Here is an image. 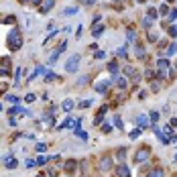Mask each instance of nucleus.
I'll list each match as a JSON object with an SVG mask.
<instances>
[{
    "label": "nucleus",
    "instance_id": "nucleus-1",
    "mask_svg": "<svg viewBox=\"0 0 177 177\" xmlns=\"http://www.w3.org/2000/svg\"><path fill=\"white\" fill-rule=\"evenodd\" d=\"M6 45H8L10 51H18V49L23 47V35H21L18 29H10V33L6 37Z\"/></svg>",
    "mask_w": 177,
    "mask_h": 177
},
{
    "label": "nucleus",
    "instance_id": "nucleus-2",
    "mask_svg": "<svg viewBox=\"0 0 177 177\" xmlns=\"http://www.w3.org/2000/svg\"><path fill=\"white\" fill-rule=\"evenodd\" d=\"M149 157H151V147H149V145H142L141 149L136 151L134 159H132V163H134V165H141L142 161H147Z\"/></svg>",
    "mask_w": 177,
    "mask_h": 177
},
{
    "label": "nucleus",
    "instance_id": "nucleus-3",
    "mask_svg": "<svg viewBox=\"0 0 177 177\" xmlns=\"http://www.w3.org/2000/svg\"><path fill=\"white\" fill-rule=\"evenodd\" d=\"M77 67H80V55L75 53V55H71L69 61L65 63V71H67V73H75Z\"/></svg>",
    "mask_w": 177,
    "mask_h": 177
},
{
    "label": "nucleus",
    "instance_id": "nucleus-4",
    "mask_svg": "<svg viewBox=\"0 0 177 177\" xmlns=\"http://www.w3.org/2000/svg\"><path fill=\"white\" fill-rule=\"evenodd\" d=\"M116 177H132V173H130V169H128V165L122 161V163H118L116 165Z\"/></svg>",
    "mask_w": 177,
    "mask_h": 177
},
{
    "label": "nucleus",
    "instance_id": "nucleus-5",
    "mask_svg": "<svg viewBox=\"0 0 177 177\" xmlns=\"http://www.w3.org/2000/svg\"><path fill=\"white\" fill-rule=\"evenodd\" d=\"M75 169H77V161H75V159H67V161L63 163V171H65L67 175H73Z\"/></svg>",
    "mask_w": 177,
    "mask_h": 177
},
{
    "label": "nucleus",
    "instance_id": "nucleus-6",
    "mask_svg": "<svg viewBox=\"0 0 177 177\" xmlns=\"http://www.w3.org/2000/svg\"><path fill=\"white\" fill-rule=\"evenodd\" d=\"M110 86H112V82H108V80H100L98 83H94V90L98 92V94H106Z\"/></svg>",
    "mask_w": 177,
    "mask_h": 177
},
{
    "label": "nucleus",
    "instance_id": "nucleus-7",
    "mask_svg": "<svg viewBox=\"0 0 177 177\" xmlns=\"http://www.w3.org/2000/svg\"><path fill=\"white\" fill-rule=\"evenodd\" d=\"M98 169H100V171H110V169H112V157H110V155H104L102 161H100V165H98Z\"/></svg>",
    "mask_w": 177,
    "mask_h": 177
},
{
    "label": "nucleus",
    "instance_id": "nucleus-8",
    "mask_svg": "<svg viewBox=\"0 0 177 177\" xmlns=\"http://www.w3.org/2000/svg\"><path fill=\"white\" fill-rule=\"evenodd\" d=\"M65 47H67V41H63V43H59V47L55 49V53L51 55V59H49V63H55V61H57V57L61 55V53H63V51H65Z\"/></svg>",
    "mask_w": 177,
    "mask_h": 177
},
{
    "label": "nucleus",
    "instance_id": "nucleus-9",
    "mask_svg": "<svg viewBox=\"0 0 177 177\" xmlns=\"http://www.w3.org/2000/svg\"><path fill=\"white\" fill-rule=\"evenodd\" d=\"M4 167H6V169H16V167H18V161H16V157H12V155H8V157H6V159H4Z\"/></svg>",
    "mask_w": 177,
    "mask_h": 177
},
{
    "label": "nucleus",
    "instance_id": "nucleus-10",
    "mask_svg": "<svg viewBox=\"0 0 177 177\" xmlns=\"http://www.w3.org/2000/svg\"><path fill=\"white\" fill-rule=\"evenodd\" d=\"M108 112V106H102L100 110H98V114L94 116V126H98V124H102V120H104V114Z\"/></svg>",
    "mask_w": 177,
    "mask_h": 177
},
{
    "label": "nucleus",
    "instance_id": "nucleus-11",
    "mask_svg": "<svg viewBox=\"0 0 177 177\" xmlns=\"http://www.w3.org/2000/svg\"><path fill=\"white\" fill-rule=\"evenodd\" d=\"M53 4H55V0H45V2L41 4V8H39V12H41V14H45V12H49L51 8H53Z\"/></svg>",
    "mask_w": 177,
    "mask_h": 177
},
{
    "label": "nucleus",
    "instance_id": "nucleus-12",
    "mask_svg": "<svg viewBox=\"0 0 177 177\" xmlns=\"http://www.w3.org/2000/svg\"><path fill=\"white\" fill-rule=\"evenodd\" d=\"M147 177H165V173H163L161 167H153V169L147 173Z\"/></svg>",
    "mask_w": 177,
    "mask_h": 177
},
{
    "label": "nucleus",
    "instance_id": "nucleus-13",
    "mask_svg": "<svg viewBox=\"0 0 177 177\" xmlns=\"http://www.w3.org/2000/svg\"><path fill=\"white\" fill-rule=\"evenodd\" d=\"M136 124H139V128H147V126H149V118L145 116V114L136 116Z\"/></svg>",
    "mask_w": 177,
    "mask_h": 177
},
{
    "label": "nucleus",
    "instance_id": "nucleus-14",
    "mask_svg": "<svg viewBox=\"0 0 177 177\" xmlns=\"http://www.w3.org/2000/svg\"><path fill=\"white\" fill-rule=\"evenodd\" d=\"M116 157H118V161L122 163V161H124V157H126V147H120V149L116 151Z\"/></svg>",
    "mask_w": 177,
    "mask_h": 177
},
{
    "label": "nucleus",
    "instance_id": "nucleus-15",
    "mask_svg": "<svg viewBox=\"0 0 177 177\" xmlns=\"http://www.w3.org/2000/svg\"><path fill=\"white\" fill-rule=\"evenodd\" d=\"M61 108H63L65 112H69L71 108H73V100H63V102H61Z\"/></svg>",
    "mask_w": 177,
    "mask_h": 177
},
{
    "label": "nucleus",
    "instance_id": "nucleus-16",
    "mask_svg": "<svg viewBox=\"0 0 177 177\" xmlns=\"http://www.w3.org/2000/svg\"><path fill=\"white\" fill-rule=\"evenodd\" d=\"M73 130H75V136H77V139H82V141H86V139H88V134H86V132H83L80 126H75Z\"/></svg>",
    "mask_w": 177,
    "mask_h": 177
},
{
    "label": "nucleus",
    "instance_id": "nucleus-17",
    "mask_svg": "<svg viewBox=\"0 0 177 177\" xmlns=\"http://www.w3.org/2000/svg\"><path fill=\"white\" fill-rule=\"evenodd\" d=\"M108 71L110 73H118V61H110L108 63Z\"/></svg>",
    "mask_w": 177,
    "mask_h": 177
},
{
    "label": "nucleus",
    "instance_id": "nucleus-18",
    "mask_svg": "<svg viewBox=\"0 0 177 177\" xmlns=\"http://www.w3.org/2000/svg\"><path fill=\"white\" fill-rule=\"evenodd\" d=\"M102 31H104V27H102V24L92 27V35H94V37H100V35H102Z\"/></svg>",
    "mask_w": 177,
    "mask_h": 177
},
{
    "label": "nucleus",
    "instance_id": "nucleus-19",
    "mask_svg": "<svg viewBox=\"0 0 177 177\" xmlns=\"http://www.w3.org/2000/svg\"><path fill=\"white\" fill-rule=\"evenodd\" d=\"M157 14H159V10H157V8H149V12H147V16H149L151 21H155V18H159Z\"/></svg>",
    "mask_w": 177,
    "mask_h": 177
},
{
    "label": "nucleus",
    "instance_id": "nucleus-20",
    "mask_svg": "<svg viewBox=\"0 0 177 177\" xmlns=\"http://www.w3.org/2000/svg\"><path fill=\"white\" fill-rule=\"evenodd\" d=\"M114 126H116L118 130H122V128H124V124H122V120H120V116H118V114L114 116Z\"/></svg>",
    "mask_w": 177,
    "mask_h": 177
},
{
    "label": "nucleus",
    "instance_id": "nucleus-21",
    "mask_svg": "<svg viewBox=\"0 0 177 177\" xmlns=\"http://www.w3.org/2000/svg\"><path fill=\"white\" fill-rule=\"evenodd\" d=\"M55 80H59L55 73H51V71H47V73H45V82H55Z\"/></svg>",
    "mask_w": 177,
    "mask_h": 177
},
{
    "label": "nucleus",
    "instance_id": "nucleus-22",
    "mask_svg": "<svg viewBox=\"0 0 177 177\" xmlns=\"http://www.w3.org/2000/svg\"><path fill=\"white\" fill-rule=\"evenodd\" d=\"M175 53H177V43H171L167 49V55H175Z\"/></svg>",
    "mask_w": 177,
    "mask_h": 177
},
{
    "label": "nucleus",
    "instance_id": "nucleus-23",
    "mask_svg": "<svg viewBox=\"0 0 177 177\" xmlns=\"http://www.w3.org/2000/svg\"><path fill=\"white\" fill-rule=\"evenodd\" d=\"M24 100H27V102H29V104H33V102H35V100H37V96L33 94V92H29V94L24 96Z\"/></svg>",
    "mask_w": 177,
    "mask_h": 177
},
{
    "label": "nucleus",
    "instance_id": "nucleus-24",
    "mask_svg": "<svg viewBox=\"0 0 177 177\" xmlns=\"http://www.w3.org/2000/svg\"><path fill=\"white\" fill-rule=\"evenodd\" d=\"M4 23H6V24H12V23H16V16H14V14H8V16L4 18Z\"/></svg>",
    "mask_w": 177,
    "mask_h": 177
},
{
    "label": "nucleus",
    "instance_id": "nucleus-25",
    "mask_svg": "<svg viewBox=\"0 0 177 177\" xmlns=\"http://www.w3.org/2000/svg\"><path fill=\"white\" fill-rule=\"evenodd\" d=\"M157 120H159V112H157V110H153V112H151V122H153V124H157Z\"/></svg>",
    "mask_w": 177,
    "mask_h": 177
},
{
    "label": "nucleus",
    "instance_id": "nucleus-26",
    "mask_svg": "<svg viewBox=\"0 0 177 177\" xmlns=\"http://www.w3.org/2000/svg\"><path fill=\"white\" fill-rule=\"evenodd\" d=\"M141 132H142V128L132 130V132H130V139H139V136H141Z\"/></svg>",
    "mask_w": 177,
    "mask_h": 177
},
{
    "label": "nucleus",
    "instance_id": "nucleus-27",
    "mask_svg": "<svg viewBox=\"0 0 177 177\" xmlns=\"http://www.w3.org/2000/svg\"><path fill=\"white\" fill-rule=\"evenodd\" d=\"M37 165V161H33V159H27V161H24V167H27V169H31V167H35Z\"/></svg>",
    "mask_w": 177,
    "mask_h": 177
},
{
    "label": "nucleus",
    "instance_id": "nucleus-28",
    "mask_svg": "<svg viewBox=\"0 0 177 177\" xmlns=\"http://www.w3.org/2000/svg\"><path fill=\"white\" fill-rule=\"evenodd\" d=\"M23 75V67H16V73H14V82L18 83V77Z\"/></svg>",
    "mask_w": 177,
    "mask_h": 177
},
{
    "label": "nucleus",
    "instance_id": "nucleus-29",
    "mask_svg": "<svg viewBox=\"0 0 177 177\" xmlns=\"http://www.w3.org/2000/svg\"><path fill=\"white\" fill-rule=\"evenodd\" d=\"M126 86H128V82H126L124 77H120V80H118V88H122V90H124Z\"/></svg>",
    "mask_w": 177,
    "mask_h": 177
},
{
    "label": "nucleus",
    "instance_id": "nucleus-30",
    "mask_svg": "<svg viewBox=\"0 0 177 177\" xmlns=\"http://www.w3.org/2000/svg\"><path fill=\"white\" fill-rule=\"evenodd\" d=\"M47 161H49V157H39V159H37V165H45Z\"/></svg>",
    "mask_w": 177,
    "mask_h": 177
},
{
    "label": "nucleus",
    "instance_id": "nucleus-31",
    "mask_svg": "<svg viewBox=\"0 0 177 177\" xmlns=\"http://www.w3.org/2000/svg\"><path fill=\"white\" fill-rule=\"evenodd\" d=\"M75 12H77V8H75V6H71V8H65L63 14H75Z\"/></svg>",
    "mask_w": 177,
    "mask_h": 177
},
{
    "label": "nucleus",
    "instance_id": "nucleus-32",
    "mask_svg": "<svg viewBox=\"0 0 177 177\" xmlns=\"http://www.w3.org/2000/svg\"><path fill=\"white\" fill-rule=\"evenodd\" d=\"M6 100H8V102H14V104H18V102H21V100H18V96H6Z\"/></svg>",
    "mask_w": 177,
    "mask_h": 177
},
{
    "label": "nucleus",
    "instance_id": "nucleus-33",
    "mask_svg": "<svg viewBox=\"0 0 177 177\" xmlns=\"http://www.w3.org/2000/svg\"><path fill=\"white\" fill-rule=\"evenodd\" d=\"M112 130H114V128H112V124H104V126H102V132H106V134H108V132H112Z\"/></svg>",
    "mask_w": 177,
    "mask_h": 177
},
{
    "label": "nucleus",
    "instance_id": "nucleus-34",
    "mask_svg": "<svg viewBox=\"0 0 177 177\" xmlns=\"http://www.w3.org/2000/svg\"><path fill=\"white\" fill-rule=\"evenodd\" d=\"M0 63H2L4 67H8V65H10V57H2V59H0Z\"/></svg>",
    "mask_w": 177,
    "mask_h": 177
},
{
    "label": "nucleus",
    "instance_id": "nucleus-35",
    "mask_svg": "<svg viewBox=\"0 0 177 177\" xmlns=\"http://www.w3.org/2000/svg\"><path fill=\"white\" fill-rule=\"evenodd\" d=\"M94 57H96V59H104V57H106V53H104V51H96Z\"/></svg>",
    "mask_w": 177,
    "mask_h": 177
},
{
    "label": "nucleus",
    "instance_id": "nucleus-36",
    "mask_svg": "<svg viewBox=\"0 0 177 177\" xmlns=\"http://www.w3.org/2000/svg\"><path fill=\"white\" fill-rule=\"evenodd\" d=\"M92 106V100H83V102H80V108H88Z\"/></svg>",
    "mask_w": 177,
    "mask_h": 177
},
{
    "label": "nucleus",
    "instance_id": "nucleus-37",
    "mask_svg": "<svg viewBox=\"0 0 177 177\" xmlns=\"http://www.w3.org/2000/svg\"><path fill=\"white\" fill-rule=\"evenodd\" d=\"M175 18H177V10H171L169 12V23H173Z\"/></svg>",
    "mask_w": 177,
    "mask_h": 177
},
{
    "label": "nucleus",
    "instance_id": "nucleus-38",
    "mask_svg": "<svg viewBox=\"0 0 177 177\" xmlns=\"http://www.w3.org/2000/svg\"><path fill=\"white\" fill-rule=\"evenodd\" d=\"M45 149H47V145H45V142H39V145H37V151H39V153H43Z\"/></svg>",
    "mask_w": 177,
    "mask_h": 177
},
{
    "label": "nucleus",
    "instance_id": "nucleus-39",
    "mask_svg": "<svg viewBox=\"0 0 177 177\" xmlns=\"http://www.w3.org/2000/svg\"><path fill=\"white\" fill-rule=\"evenodd\" d=\"M157 39H159V37H157V33H153V31H151V33H149V41H151V43H155Z\"/></svg>",
    "mask_w": 177,
    "mask_h": 177
},
{
    "label": "nucleus",
    "instance_id": "nucleus-40",
    "mask_svg": "<svg viewBox=\"0 0 177 177\" xmlns=\"http://www.w3.org/2000/svg\"><path fill=\"white\" fill-rule=\"evenodd\" d=\"M169 37H177V27H169Z\"/></svg>",
    "mask_w": 177,
    "mask_h": 177
},
{
    "label": "nucleus",
    "instance_id": "nucleus-41",
    "mask_svg": "<svg viewBox=\"0 0 177 177\" xmlns=\"http://www.w3.org/2000/svg\"><path fill=\"white\" fill-rule=\"evenodd\" d=\"M118 55H120V57H126V55H128V53H126V47H120V49H118Z\"/></svg>",
    "mask_w": 177,
    "mask_h": 177
},
{
    "label": "nucleus",
    "instance_id": "nucleus-42",
    "mask_svg": "<svg viewBox=\"0 0 177 177\" xmlns=\"http://www.w3.org/2000/svg\"><path fill=\"white\" fill-rule=\"evenodd\" d=\"M167 12H169V8H167L165 4H163V6H159V14H167Z\"/></svg>",
    "mask_w": 177,
    "mask_h": 177
},
{
    "label": "nucleus",
    "instance_id": "nucleus-43",
    "mask_svg": "<svg viewBox=\"0 0 177 177\" xmlns=\"http://www.w3.org/2000/svg\"><path fill=\"white\" fill-rule=\"evenodd\" d=\"M147 96H149V92H147V90H142V92H139V100H145Z\"/></svg>",
    "mask_w": 177,
    "mask_h": 177
},
{
    "label": "nucleus",
    "instance_id": "nucleus-44",
    "mask_svg": "<svg viewBox=\"0 0 177 177\" xmlns=\"http://www.w3.org/2000/svg\"><path fill=\"white\" fill-rule=\"evenodd\" d=\"M145 75H147L149 80H153V77H155V73H153V71H151V69H149V71H145Z\"/></svg>",
    "mask_w": 177,
    "mask_h": 177
},
{
    "label": "nucleus",
    "instance_id": "nucleus-45",
    "mask_svg": "<svg viewBox=\"0 0 177 177\" xmlns=\"http://www.w3.org/2000/svg\"><path fill=\"white\" fill-rule=\"evenodd\" d=\"M49 175H51V177H57V175H59L57 169H49Z\"/></svg>",
    "mask_w": 177,
    "mask_h": 177
},
{
    "label": "nucleus",
    "instance_id": "nucleus-46",
    "mask_svg": "<svg viewBox=\"0 0 177 177\" xmlns=\"http://www.w3.org/2000/svg\"><path fill=\"white\" fill-rule=\"evenodd\" d=\"M126 39H128V41H132V39H134V33H132V31H130V33H126Z\"/></svg>",
    "mask_w": 177,
    "mask_h": 177
},
{
    "label": "nucleus",
    "instance_id": "nucleus-47",
    "mask_svg": "<svg viewBox=\"0 0 177 177\" xmlns=\"http://www.w3.org/2000/svg\"><path fill=\"white\" fill-rule=\"evenodd\" d=\"M169 126H177V118H171V122H169Z\"/></svg>",
    "mask_w": 177,
    "mask_h": 177
},
{
    "label": "nucleus",
    "instance_id": "nucleus-48",
    "mask_svg": "<svg viewBox=\"0 0 177 177\" xmlns=\"http://www.w3.org/2000/svg\"><path fill=\"white\" fill-rule=\"evenodd\" d=\"M82 2H83V4H88V6H90V4H94L96 0H82Z\"/></svg>",
    "mask_w": 177,
    "mask_h": 177
},
{
    "label": "nucleus",
    "instance_id": "nucleus-49",
    "mask_svg": "<svg viewBox=\"0 0 177 177\" xmlns=\"http://www.w3.org/2000/svg\"><path fill=\"white\" fill-rule=\"evenodd\" d=\"M41 2H43V0H33V4H41Z\"/></svg>",
    "mask_w": 177,
    "mask_h": 177
},
{
    "label": "nucleus",
    "instance_id": "nucleus-50",
    "mask_svg": "<svg viewBox=\"0 0 177 177\" xmlns=\"http://www.w3.org/2000/svg\"><path fill=\"white\" fill-rule=\"evenodd\" d=\"M18 2H21V4H27V2H29V0H18Z\"/></svg>",
    "mask_w": 177,
    "mask_h": 177
},
{
    "label": "nucleus",
    "instance_id": "nucleus-51",
    "mask_svg": "<svg viewBox=\"0 0 177 177\" xmlns=\"http://www.w3.org/2000/svg\"><path fill=\"white\" fill-rule=\"evenodd\" d=\"M173 163H175V165H177V155H175V157H173Z\"/></svg>",
    "mask_w": 177,
    "mask_h": 177
},
{
    "label": "nucleus",
    "instance_id": "nucleus-52",
    "mask_svg": "<svg viewBox=\"0 0 177 177\" xmlns=\"http://www.w3.org/2000/svg\"><path fill=\"white\" fill-rule=\"evenodd\" d=\"M136 2H141V4H142V2H145V0H136Z\"/></svg>",
    "mask_w": 177,
    "mask_h": 177
},
{
    "label": "nucleus",
    "instance_id": "nucleus-53",
    "mask_svg": "<svg viewBox=\"0 0 177 177\" xmlns=\"http://www.w3.org/2000/svg\"><path fill=\"white\" fill-rule=\"evenodd\" d=\"M167 2H175V0H167Z\"/></svg>",
    "mask_w": 177,
    "mask_h": 177
},
{
    "label": "nucleus",
    "instance_id": "nucleus-54",
    "mask_svg": "<svg viewBox=\"0 0 177 177\" xmlns=\"http://www.w3.org/2000/svg\"><path fill=\"white\" fill-rule=\"evenodd\" d=\"M0 23H2V21H0Z\"/></svg>",
    "mask_w": 177,
    "mask_h": 177
}]
</instances>
